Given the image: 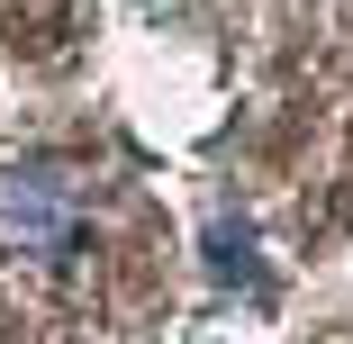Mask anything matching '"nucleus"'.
Returning a JSON list of instances; mask_svg holds the SVG:
<instances>
[{
    "instance_id": "f257e3e1",
    "label": "nucleus",
    "mask_w": 353,
    "mask_h": 344,
    "mask_svg": "<svg viewBox=\"0 0 353 344\" xmlns=\"http://www.w3.org/2000/svg\"><path fill=\"white\" fill-rule=\"evenodd\" d=\"M0 236H10L19 254H73V236H82V181H73V163H46V154H28V163H10L0 172Z\"/></svg>"
},
{
    "instance_id": "f03ea898",
    "label": "nucleus",
    "mask_w": 353,
    "mask_h": 344,
    "mask_svg": "<svg viewBox=\"0 0 353 344\" xmlns=\"http://www.w3.org/2000/svg\"><path fill=\"white\" fill-rule=\"evenodd\" d=\"M199 272H208L218 290H263V245H254V227H245V218H208Z\"/></svg>"
}]
</instances>
